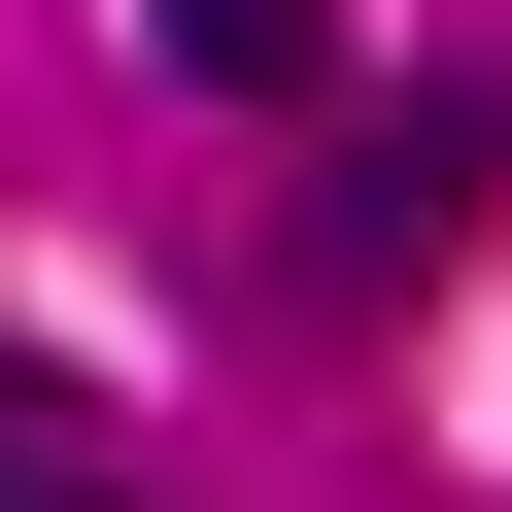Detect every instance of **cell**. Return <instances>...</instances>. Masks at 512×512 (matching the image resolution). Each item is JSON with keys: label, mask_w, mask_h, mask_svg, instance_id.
Wrapping results in <instances>:
<instances>
[{"label": "cell", "mask_w": 512, "mask_h": 512, "mask_svg": "<svg viewBox=\"0 0 512 512\" xmlns=\"http://www.w3.org/2000/svg\"><path fill=\"white\" fill-rule=\"evenodd\" d=\"M137 35H171L205 103H308V69H342V0H137Z\"/></svg>", "instance_id": "2"}, {"label": "cell", "mask_w": 512, "mask_h": 512, "mask_svg": "<svg viewBox=\"0 0 512 512\" xmlns=\"http://www.w3.org/2000/svg\"><path fill=\"white\" fill-rule=\"evenodd\" d=\"M478 205H512V103H376V137L308 171V239H274V308H410Z\"/></svg>", "instance_id": "1"}]
</instances>
